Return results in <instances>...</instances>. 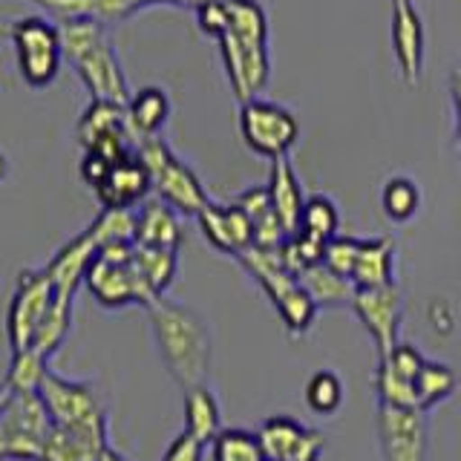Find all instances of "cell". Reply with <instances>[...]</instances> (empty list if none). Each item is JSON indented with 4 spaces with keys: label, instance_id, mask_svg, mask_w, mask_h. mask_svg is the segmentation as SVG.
Instances as JSON below:
<instances>
[{
    "label": "cell",
    "instance_id": "ab89813d",
    "mask_svg": "<svg viewBox=\"0 0 461 461\" xmlns=\"http://www.w3.org/2000/svg\"><path fill=\"white\" fill-rule=\"evenodd\" d=\"M381 364H386L395 375H401V378L415 381V375L421 372V366L427 364V360L421 357V352H418L415 346H410V343H398L395 349L381 360Z\"/></svg>",
    "mask_w": 461,
    "mask_h": 461
},
{
    "label": "cell",
    "instance_id": "7c38bea8",
    "mask_svg": "<svg viewBox=\"0 0 461 461\" xmlns=\"http://www.w3.org/2000/svg\"><path fill=\"white\" fill-rule=\"evenodd\" d=\"M259 444L268 461H321L323 456V436L317 429L303 427L288 415L268 418L259 427Z\"/></svg>",
    "mask_w": 461,
    "mask_h": 461
},
{
    "label": "cell",
    "instance_id": "6da1fadb",
    "mask_svg": "<svg viewBox=\"0 0 461 461\" xmlns=\"http://www.w3.org/2000/svg\"><path fill=\"white\" fill-rule=\"evenodd\" d=\"M148 314L167 372L185 389L205 384L211 369L208 323L194 309L182 306V303H173L167 297H158L153 306H148Z\"/></svg>",
    "mask_w": 461,
    "mask_h": 461
},
{
    "label": "cell",
    "instance_id": "d6a6232c",
    "mask_svg": "<svg viewBox=\"0 0 461 461\" xmlns=\"http://www.w3.org/2000/svg\"><path fill=\"white\" fill-rule=\"evenodd\" d=\"M338 228H340V213H338L335 202H331L329 196H309L306 205H303L297 230L329 242V240L338 237Z\"/></svg>",
    "mask_w": 461,
    "mask_h": 461
},
{
    "label": "cell",
    "instance_id": "74e56055",
    "mask_svg": "<svg viewBox=\"0 0 461 461\" xmlns=\"http://www.w3.org/2000/svg\"><path fill=\"white\" fill-rule=\"evenodd\" d=\"M357 254H360V240H346V237H335L326 242V254H323V263L343 274V277L352 280V271L357 263Z\"/></svg>",
    "mask_w": 461,
    "mask_h": 461
},
{
    "label": "cell",
    "instance_id": "e0dca14e",
    "mask_svg": "<svg viewBox=\"0 0 461 461\" xmlns=\"http://www.w3.org/2000/svg\"><path fill=\"white\" fill-rule=\"evenodd\" d=\"M43 9H50L61 21H98V23H115L133 18L136 12L162 6L170 0H35Z\"/></svg>",
    "mask_w": 461,
    "mask_h": 461
},
{
    "label": "cell",
    "instance_id": "bcb514c9",
    "mask_svg": "<svg viewBox=\"0 0 461 461\" xmlns=\"http://www.w3.org/2000/svg\"><path fill=\"white\" fill-rule=\"evenodd\" d=\"M6 173H9V162H6V156L0 153V182L6 179Z\"/></svg>",
    "mask_w": 461,
    "mask_h": 461
},
{
    "label": "cell",
    "instance_id": "c3c4849f",
    "mask_svg": "<svg viewBox=\"0 0 461 461\" xmlns=\"http://www.w3.org/2000/svg\"><path fill=\"white\" fill-rule=\"evenodd\" d=\"M458 144H461V115H458Z\"/></svg>",
    "mask_w": 461,
    "mask_h": 461
},
{
    "label": "cell",
    "instance_id": "d4e9b609",
    "mask_svg": "<svg viewBox=\"0 0 461 461\" xmlns=\"http://www.w3.org/2000/svg\"><path fill=\"white\" fill-rule=\"evenodd\" d=\"M228 32L242 50H268V14L257 0H228Z\"/></svg>",
    "mask_w": 461,
    "mask_h": 461
},
{
    "label": "cell",
    "instance_id": "f1b7e54d",
    "mask_svg": "<svg viewBox=\"0 0 461 461\" xmlns=\"http://www.w3.org/2000/svg\"><path fill=\"white\" fill-rule=\"evenodd\" d=\"M133 266L158 297H165L173 277H176V251L173 249H148V245H136L133 249Z\"/></svg>",
    "mask_w": 461,
    "mask_h": 461
},
{
    "label": "cell",
    "instance_id": "83f0119b",
    "mask_svg": "<svg viewBox=\"0 0 461 461\" xmlns=\"http://www.w3.org/2000/svg\"><path fill=\"white\" fill-rule=\"evenodd\" d=\"M72 309H76V297H67V294H58L52 297L47 314L35 331V340H32V349H38L41 355L52 357L58 349L64 346V340L69 338V329H72Z\"/></svg>",
    "mask_w": 461,
    "mask_h": 461
},
{
    "label": "cell",
    "instance_id": "4316f807",
    "mask_svg": "<svg viewBox=\"0 0 461 461\" xmlns=\"http://www.w3.org/2000/svg\"><path fill=\"white\" fill-rule=\"evenodd\" d=\"M300 285L306 288L314 306H338V303H352L355 283L343 274L331 271L326 263H314L306 271L297 274Z\"/></svg>",
    "mask_w": 461,
    "mask_h": 461
},
{
    "label": "cell",
    "instance_id": "8992f818",
    "mask_svg": "<svg viewBox=\"0 0 461 461\" xmlns=\"http://www.w3.org/2000/svg\"><path fill=\"white\" fill-rule=\"evenodd\" d=\"M240 136L251 153L274 162L292 153L300 139V122L292 110L257 95L240 104Z\"/></svg>",
    "mask_w": 461,
    "mask_h": 461
},
{
    "label": "cell",
    "instance_id": "8d00e7d4",
    "mask_svg": "<svg viewBox=\"0 0 461 461\" xmlns=\"http://www.w3.org/2000/svg\"><path fill=\"white\" fill-rule=\"evenodd\" d=\"M375 384H378V395H381V407H418V395H415V384L401 378V375H395L393 369H389L386 364L378 366V378H375Z\"/></svg>",
    "mask_w": 461,
    "mask_h": 461
},
{
    "label": "cell",
    "instance_id": "2e32d148",
    "mask_svg": "<svg viewBox=\"0 0 461 461\" xmlns=\"http://www.w3.org/2000/svg\"><path fill=\"white\" fill-rule=\"evenodd\" d=\"M107 447H110L107 424L86 427V429L52 424L41 447V461H98Z\"/></svg>",
    "mask_w": 461,
    "mask_h": 461
},
{
    "label": "cell",
    "instance_id": "b9f144b4",
    "mask_svg": "<svg viewBox=\"0 0 461 461\" xmlns=\"http://www.w3.org/2000/svg\"><path fill=\"white\" fill-rule=\"evenodd\" d=\"M110 162H104L101 156H95V153H84V158H81V179L86 182L95 191V187L104 182V176L110 173Z\"/></svg>",
    "mask_w": 461,
    "mask_h": 461
},
{
    "label": "cell",
    "instance_id": "1f68e13d",
    "mask_svg": "<svg viewBox=\"0 0 461 461\" xmlns=\"http://www.w3.org/2000/svg\"><path fill=\"white\" fill-rule=\"evenodd\" d=\"M213 461H268L259 436L251 429L230 427L222 429L213 441Z\"/></svg>",
    "mask_w": 461,
    "mask_h": 461
},
{
    "label": "cell",
    "instance_id": "cb8c5ba5",
    "mask_svg": "<svg viewBox=\"0 0 461 461\" xmlns=\"http://www.w3.org/2000/svg\"><path fill=\"white\" fill-rule=\"evenodd\" d=\"M185 432L199 444H211L222 432L220 401L205 384L185 389Z\"/></svg>",
    "mask_w": 461,
    "mask_h": 461
},
{
    "label": "cell",
    "instance_id": "ba28073f",
    "mask_svg": "<svg viewBox=\"0 0 461 461\" xmlns=\"http://www.w3.org/2000/svg\"><path fill=\"white\" fill-rule=\"evenodd\" d=\"M86 288L104 309H122V306H153L158 294L141 277L139 268L130 259H110L98 254L86 271Z\"/></svg>",
    "mask_w": 461,
    "mask_h": 461
},
{
    "label": "cell",
    "instance_id": "9c48e42d",
    "mask_svg": "<svg viewBox=\"0 0 461 461\" xmlns=\"http://www.w3.org/2000/svg\"><path fill=\"white\" fill-rule=\"evenodd\" d=\"M38 395L43 398V403H47L52 424H58V427L84 429V427L107 424V412L101 407L95 386L86 381H69L50 369L43 375Z\"/></svg>",
    "mask_w": 461,
    "mask_h": 461
},
{
    "label": "cell",
    "instance_id": "ac0fdd59",
    "mask_svg": "<svg viewBox=\"0 0 461 461\" xmlns=\"http://www.w3.org/2000/svg\"><path fill=\"white\" fill-rule=\"evenodd\" d=\"M98 257V245L95 240L86 234H78V237H72L67 245H61L58 249V254L47 263V271L50 274V280L55 285V292L58 294H67V297H76L78 292V285L86 280V271H90L93 266V259Z\"/></svg>",
    "mask_w": 461,
    "mask_h": 461
},
{
    "label": "cell",
    "instance_id": "277c9868",
    "mask_svg": "<svg viewBox=\"0 0 461 461\" xmlns=\"http://www.w3.org/2000/svg\"><path fill=\"white\" fill-rule=\"evenodd\" d=\"M9 38L14 43L23 84L32 86V90H47L50 84H55L64 61L61 26H55L47 18H38V14H29V18L12 23Z\"/></svg>",
    "mask_w": 461,
    "mask_h": 461
},
{
    "label": "cell",
    "instance_id": "7402d4cb",
    "mask_svg": "<svg viewBox=\"0 0 461 461\" xmlns=\"http://www.w3.org/2000/svg\"><path fill=\"white\" fill-rule=\"evenodd\" d=\"M352 283H355V292H360V288L395 285V242L389 237L360 242Z\"/></svg>",
    "mask_w": 461,
    "mask_h": 461
},
{
    "label": "cell",
    "instance_id": "4dcf8cb0",
    "mask_svg": "<svg viewBox=\"0 0 461 461\" xmlns=\"http://www.w3.org/2000/svg\"><path fill=\"white\" fill-rule=\"evenodd\" d=\"M98 249L115 242H136V211L133 208H101V213L86 228Z\"/></svg>",
    "mask_w": 461,
    "mask_h": 461
},
{
    "label": "cell",
    "instance_id": "d590c367",
    "mask_svg": "<svg viewBox=\"0 0 461 461\" xmlns=\"http://www.w3.org/2000/svg\"><path fill=\"white\" fill-rule=\"evenodd\" d=\"M343 401V381L335 372H314L306 384V403L321 415H331Z\"/></svg>",
    "mask_w": 461,
    "mask_h": 461
},
{
    "label": "cell",
    "instance_id": "30bf717a",
    "mask_svg": "<svg viewBox=\"0 0 461 461\" xmlns=\"http://www.w3.org/2000/svg\"><path fill=\"white\" fill-rule=\"evenodd\" d=\"M349 306L357 314V321L369 329L384 360L398 346V329L403 321V294L398 292V285L360 288V292H355Z\"/></svg>",
    "mask_w": 461,
    "mask_h": 461
},
{
    "label": "cell",
    "instance_id": "ee69618b",
    "mask_svg": "<svg viewBox=\"0 0 461 461\" xmlns=\"http://www.w3.org/2000/svg\"><path fill=\"white\" fill-rule=\"evenodd\" d=\"M453 98H456V110L461 115V69L453 76Z\"/></svg>",
    "mask_w": 461,
    "mask_h": 461
},
{
    "label": "cell",
    "instance_id": "8fae6325",
    "mask_svg": "<svg viewBox=\"0 0 461 461\" xmlns=\"http://www.w3.org/2000/svg\"><path fill=\"white\" fill-rule=\"evenodd\" d=\"M378 432H381V450L386 461H424L427 458L424 410L381 407Z\"/></svg>",
    "mask_w": 461,
    "mask_h": 461
},
{
    "label": "cell",
    "instance_id": "4fadbf2b",
    "mask_svg": "<svg viewBox=\"0 0 461 461\" xmlns=\"http://www.w3.org/2000/svg\"><path fill=\"white\" fill-rule=\"evenodd\" d=\"M393 4V50L395 61L401 69V78L410 86L421 81L424 72V50H427V35H424V21L412 0H389Z\"/></svg>",
    "mask_w": 461,
    "mask_h": 461
},
{
    "label": "cell",
    "instance_id": "3957f363",
    "mask_svg": "<svg viewBox=\"0 0 461 461\" xmlns=\"http://www.w3.org/2000/svg\"><path fill=\"white\" fill-rule=\"evenodd\" d=\"M136 156L144 162V167L150 170L156 199L167 202L176 213L199 216L202 208L211 202L205 194V185H202L196 173L167 148V141L162 136L136 141Z\"/></svg>",
    "mask_w": 461,
    "mask_h": 461
},
{
    "label": "cell",
    "instance_id": "5b68a950",
    "mask_svg": "<svg viewBox=\"0 0 461 461\" xmlns=\"http://www.w3.org/2000/svg\"><path fill=\"white\" fill-rule=\"evenodd\" d=\"M52 429V418L38 393H9L0 412V458L41 461V447Z\"/></svg>",
    "mask_w": 461,
    "mask_h": 461
},
{
    "label": "cell",
    "instance_id": "7bdbcfd3",
    "mask_svg": "<svg viewBox=\"0 0 461 461\" xmlns=\"http://www.w3.org/2000/svg\"><path fill=\"white\" fill-rule=\"evenodd\" d=\"M208 0H170V6H179V9H199V6H205Z\"/></svg>",
    "mask_w": 461,
    "mask_h": 461
},
{
    "label": "cell",
    "instance_id": "60d3db41",
    "mask_svg": "<svg viewBox=\"0 0 461 461\" xmlns=\"http://www.w3.org/2000/svg\"><path fill=\"white\" fill-rule=\"evenodd\" d=\"M202 450H205V444H199L194 436L182 432L179 438H173L162 461H202Z\"/></svg>",
    "mask_w": 461,
    "mask_h": 461
},
{
    "label": "cell",
    "instance_id": "44dd1931",
    "mask_svg": "<svg viewBox=\"0 0 461 461\" xmlns=\"http://www.w3.org/2000/svg\"><path fill=\"white\" fill-rule=\"evenodd\" d=\"M179 242H182L179 213L162 199L144 202V208L136 211V245L179 251Z\"/></svg>",
    "mask_w": 461,
    "mask_h": 461
},
{
    "label": "cell",
    "instance_id": "836d02e7",
    "mask_svg": "<svg viewBox=\"0 0 461 461\" xmlns=\"http://www.w3.org/2000/svg\"><path fill=\"white\" fill-rule=\"evenodd\" d=\"M381 205L393 222H407L418 213L421 191H418V185L410 176H393L381 191Z\"/></svg>",
    "mask_w": 461,
    "mask_h": 461
},
{
    "label": "cell",
    "instance_id": "603a6c76",
    "mask_svg": "<svg viewBox=\"0 0 461 461\" xmlns=\"http://www.w3.org/2000/svg\"><path fill=\"white\" fill-rule=\"evenodd\" d=\"M234 205H240L254 225V245L257 249H280L288 240L283 222L277 220V213L271 208L268 187H249L245 194L234 199Z\"/></svg>",
    "mask_w": 461,
    "mask_h": 461
},
{
    "label": "cell",
    "instance_id": "5bb4252c",
    "mask_svg": "<svg viewBox=\"0 0 461 461\" xmlns=\"http://www.w3.org/2000/svg\"><path fill=\"white\" fill-rule=\"evenodd\" d=\"M196 220L202 234H205V240L216 251L240 257L254 245V225L249 220V213L240 205H234V202L230 205H213V202H208Z\"/></svg>",
    "mask_w": 461,
    "mask_h": 461
},
{
    "label": "cell",
    "instance_id": "f546056e",
    "mask_svg": "<svg viewBox=\"0 0 461 461\" xmlns=\"http://www.w3.org/2000/svg\"><path fill=\"white\" fill-rule=\"evenodd\" d=\"M47 372H50V357L29 346V349L12 352L4 386L9 389V393H38Z\"/></svg>",
    "mask_w": 461,
    "mask_h": 461
},
{
    "label": "cell",
    "instance_id": "f6af8a7d",
    "mask_svg": "<svg viewBox=\"0 0 461 461\" xmlns=\"http://www.w3.org/2000/svg\"><path fill=\"white\" fill-rule=\"evenodd\" d=\"M98 461H127V458H124L122 453H115L113 447H107V450L101 453V458H98Z\"/></svg>",
    "mask_w": 461,
    "mask_h": 461
},
{
    "label": "cell",
    "instance_id": "484cf974",
    "mask_svg": "<svg viewBox=\"0 0 461 461\" xmlns=\"http://www.w3.org/2000/svg\"><path fill=\"white\" fill-rule=\"evenodd\" d=\"M110 133H127V136H133V133H130V127H127V113H124L122 104H113V101L93 98L90 107L84 110V115H81L78 124H76L78 144L86 150L95 139L110 136Z\"/></svg>",
    "mask_w": 461,
    "mask_h": 461
},
{
    "label": "cell",
    "instance_id": "d6986e66",
    "mask_svg": "<svg viewBox=\"0 0 461 461\" xmlns=\"http://www.w3.org/2000/svg\"><path fill=\"white\" fill-rule=\"evenodd\" d=\"M266 187H268L271 208L277 213V220L283 222L285 234L294 237L300 228V213H303V205H306V196H303V187H300V179L292 167V158L288 156L274 158Z\"/></svg>",
    "mask_w": 461,
    "mask_h": 461
},
{
    "label": "cell",
    "instance_id": "52a82bcc",
    "mask_svg": "<svg viewBox=\"0 0 461 461\" xmlns=\"http://www.w3.org/2000/svg\"><path fill=\"white\" fill-rule=\"evenodd\" d=\"M55 297V285L43 268H23L14 283V294L6 309V338L12 352L29 349L35 340V331L47 314Z\"/></svg>",
    "mask_w": 461,
    "mask_h": 461
},
{
    "label": "cell",
    "instance_id": "ffe728a7",
    "mask_svg": "<svg viewBox=\"0 0 461 461\" xmlns=\"http://www.w3.org/2000/svg\"><path fill=\"white\" fill-rule=\"evenodd\" d=\"M127 127L136 141L162 136V130L170 119V98L162 86H141L127 101Z\"/></svg>",
    "mask_w": 461,
    "mask_h": 461
},
{
    "label": "cell",
    "instance_id": "7dc6e473",
    "mask_svg": "<svg viewBox=\"0 0 461 461\" xmlns=\"http://www.w3.org/2000/svg\"><path fill=\"white\" fill-rule=\"evenodd\" d=\"M6 401H9V389H6V386H0V412H4Z\"/></svg>",
    "mask_w": 461,
    "mask_h": 461
},
{
    "label": "cell",
    "instance_id": "f35d334b",
    "mask_svg": "<svg viewBox=\"0 0 461 461\" xmlns=\"http://www.w3.org/2000/svg\"><path fill=\"white\" fill-rule=\"evenodd\" d=\"M196 23H199V29L208 38L220 41L228 32V23H230V18H228V0H208L205 6H199L196 9Z\"/></svg>",
    "mask_w": 461,
    "mask_h": 461
},
{
    "label": "cell",
    "instance_id": "7a4b0ae2",
    "mask_svg": "<svg viewBox=\"0 0 461 461\" xmlns=\"http://www.w3.org/2000/svg\"><path fill=\"white\" fill-rule=\"evenodd\" d=\"M61 41H64V58L81 76L90 95L127 107L133 93H130L124 67L107 35V23L61 21Z\"/></svg>",
    "mask_w": 461,
    "mask_h": 461
},
{
    "label": "cell",
    "instance_id": "e575fe53",
    "mask_svg": "<svg viewBox=\"0 0 461 461\" xmlns=\"http://www.w3.org/2000/svg\"><path fill=\"white\" fill-rule=\"evenodd\" d=\"M415 395H418V407H421L424 412L432 410L436 403L447 401L453 395V389H456V375L441 366V364H427L421 366V372L415 375Z\"/></svg>",
    "mask_w": 461,
    "mask_h": 461
},
{
    "label": "cell",
    "instance_id": "9a60e30c",
    "mask_svg": "<svg viewBox=\"0 0 461 461\" xmlns=\"http://www.w3.org/2000/svg\"><path fill=\"white\" fill-rule=\"evenodd\" d=\"M150 191H153L150 170L144 167V162L133 150L124 162L110 167L104 182L95 187V196L101 208H136L139 202L150 196Z\"/></svg>",
    "mask_w": 461,
    "mask_h": 461
}]
</instances>
